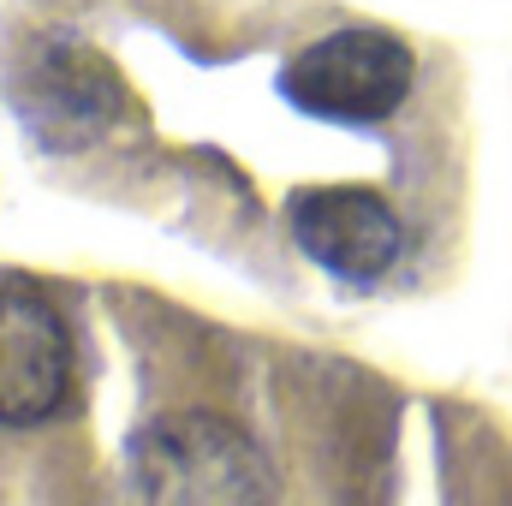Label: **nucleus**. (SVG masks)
<instances>
[{"label":"nucleus","instance_id":"1","mask_svg":"<svg viewBox=\"0 0 512 506\" xmlns=\"http://www.w3.org/2000/svg\"><path fill=\"white\" fill-rule=\"evenodd\" d=\"M126 483L155 506H256L274 501V471L251 435L215 411H167L126 447Z\"/></svg>","mask_w":512,"mask_h":506},{"label":"nucleus","instance_id":"2","mask_svg":"<svg viewBox=\"0 0 512 506\" xmlns=\"http://www.w3.org/2000/svg\"><path fill=\"white\" fill-rule=\"evenodd\" d=\"M411 78H417V60L393 30L346 24V30H328V36L304 42L280 66V96L310 120L376 126V120L405 108Z\"/></svg>","mask_w":512,"mask_h":506},{"label":"nucleus","instance_id":"3","mask_svg":"<svg viewBox=\"0 0 512 506\" xmlns=\"http://www.w3.org/2000/svg\"><path fill=\"white\" fill-rule=\"evenodd\" d=\"M72 387V334L54 298L0 274V429H36L66 405Z\"/></svg>","mask_w":512,"mask_h":506},{"label":"nucleus","instance_id":"4","mask_svg":"<svg viewBox=\"0 0 512 506\" xmlns=\"http://www.w3.org/2000/svg\"><path fill=\"white\" fill-rule=\"evenodd\" d=\"M286 227H292V245L298 251L310 256L316 268H328L334 280H346V286L382 280L387 268L399 262V251H405L399 215L387 209L376 191H358V185H310V191H292Z\"/></svg>","mask_w":512,"mask_h":506},{"label":"nucleus","instance_id":"5","mask_svg":"<svg viewBox=\"0 0 512 506\" xmlns=\"http://www.w3.org/2000/svg\"><path fill=\"white\" fill-rule=\"evenodd\" d=\"M12 108L48 137V149H84L120 108V78L84 48V42H54L48 54L30 60L24 90Z\"/></svg>","mask_w":512,"mask_h":506}]
</instances>
